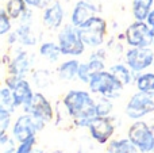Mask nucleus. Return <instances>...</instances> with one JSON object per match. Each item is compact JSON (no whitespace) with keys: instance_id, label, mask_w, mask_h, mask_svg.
Here are the masks:
<instances>
[{"instance_id":"1","label":"nucleus","mask_w":154,"mask_h":153,"mask_svg":"<svg viewBox=\"0 0 154 153\" xmlns=\"http://www.w3.org/2000/svg\"><path fill=\"white\" fill-rule=\"evenodd\" d=\"M62 105L77 127H88L96 117V102L88 91L70 89L62 99Z\"/></svg>"},{"instance_id":"2","label":"nucleus","mask_w":154,"mask_h":153,"mask_svg":"<svg viewBox=\"0 0 154 153\" xmlns=\"http://www.w3.org/2000/svg\"><path fill=\"white\" fill-rule=\"evenodd\" d=\"M88 87H89V91L92 94L108 98L111 100L119 98L120 92L123 89V84L109 70H106V69L95 73L91 77Z\"/></svg>"},{"instance_id":"3","label":"nucleus","mask_w":154,"mask_h":153,"mask_svg":"<svg viewBox=\"0 0 154 153\" xmlns=\"http://www.w3.org/2000/svg\"><path fill=\"white\" fill-rule=\"evenodd\" d=\"M57 43H58L60 49H61L62 56H69V57H80L84 54L85 43L82 42L81 37L79 33V27L73 26L72 23L64 24L60 29L58 34H57Z\"/></svg>"},{"instance_id":"4","label":"nucleus","mask_w":154,"mask_h":153,"mask_svg":"<svg viewBox=\"0 0 154 153\" xmlns=\"http://www.w3.org/2000/svg\"><path fill=\"white\" fill-rule=\"evenodd\" d=\"M79 33L87 48L97 49L104 43L107 34V22L101 16L96 15L87 23L79 27Z\"/></svg>"},{"instance_id":"5","label":"nucleus","mask_w":154,"mask_h":153,"mask_svg":"<svg viewBox=\"0 0 154 153\" xmlns=\"http://www.w3.org/2000/svg\"><path fill=\"white\" fill-rule=\"evenodd\" d=\"M125 38L130 48H150L154 41V30L146 20H135L126 29Z\"/></svg>"},{"instance_id":"6","label":"nucleus","mask_w":154,"mask_h":153,"mask_svg":"<svg viewBox=\"0 0 154 153\" xmlns=\"http://www.w3.org/2000/svg\"><path fill=\"white\" fill-rule=\"evenodd\" d=\"M45 122L37 119L29 113L22 114L20 117L16 118V121L12 125V137L18 142L29 140L31 137H35L38 132L43 129Z\"/></svg>"},{"instance_id":"7","label":"nucleus","mask_w":154,"mask_h":153,"mask_svg":"<svg viewBox=\"0 0 154 153\" xmlns=\"http://www.w3.org/2000/svg\"><path fill=\"white\" fill-rule=\"evenodd\" d=\"M154 111V91H138L130 98L126 106V115L131 119H141L142 117Z\"/></svg>"},{"instance_id":"8","label":"nucleus","mask_w":154,"mask_h":153,"mask_svg":"<svg viewBox=\"0 0 154 153\" xmlns=\"http://www.w3.org/2000/svg\"><path fill=\"white\" fill-rule=\"evenodd\" d=\"M128 140L135 145V148L142 153L153 152L154 149V133L147 123L137 121L128 129Z\"/></svg>"},{"instance_id":"9","label":"nucleus","mask_w":154,"mask_h":153,"mask_svg":"<svg viewBox=\"0 0 154 153\" xmlns=\"http://www.w3.org/2000/svg\"><path fill=\"white\" fill-rule=\"evenodd\" d=\"M125 58L126 65L134 73H139L153 65L154 52L150 48H130L126 52Z\"/></svg>"},{"instance_id":"10","label":"nucleus","mask_w":154,"mask_h":153,"mask_svg":"<svg viewBox=\"0 0 154 153\" xmlns=\"http://www.w3.org/2000/svg\"><path fill=\"white\" fill-rule=\"evenodd\" d=\"M23 110H24V113L31 114L34 118L41 119V121H43L45 123L53 121V118H54L53 106H51V103L48 100V98L43 94H41V92H35L31 102L27 106H24Z\"/></svg>"},{"instance_id":"11","label":"nucleus","mask_w":154,"mask_h":153,"mask_svg":"<svg viewBox=\"0 0 154 153\" xmlns=\"http://www.w3.org/2000/svg\"><path fill=\"white\" fill-rule=\"evenodd\" d=\"M91 136L99 144H106L109 141L115 132V126L109 117H95L88 126Z\"/></svg>"},{"instance_id":"12","label":"nucleus","mask_w":154,"mask_h":153,"mask_svg":"<svg viewBox=\"0 0 154 153\" xmlns=\"http://www.w3.org/2000/svg\"><path fill=\"white\" fill-rule=\"evenodd\" d=\"M101 50H97L96 53H92V56L89 57L87 62H80L79 73H77V79L81 83L88 84L95 73L104 70L106 65H104V57L103 54H100Z\"/></svg>"},{"instance_id":"13","label":"nucleus","mask_w":154,"mask_h":153,"mask_svg":"<svg viewBox=\"0 0 154 153\" xmlns=\"http://www.w3.org/2000/svg\"><path fill=\"white\" fill-rule=\"evenodd\" d=\"M65 19V10L64 5L58 0H53L51 4L43 10L42 14V22L48 29L50 30H58L62 27Z\"/></svg>"},{"instance_id":"14","label":"nucleus","mask_w":154,"mask_h":153,"mask_svg":"<svg viewBox=\"0 0 154 153\" xmlns=\"http://www.w3.org/2000/svg\"><path fill=\"white\" fill-rule=\"evenodd\" d=\"M97 7L88 0H79L70 14V23L76 27L82 26L91 18L97 15Z\"/></svg>"},{"instance_id":"15","label":"nucleus","mask_w":154,"mask_h":153,"mask_svg":"<svg viewBox=\"0 0 154 153\" xmlns=\"http://www.w3.org/2000/svg\"><path fill=\"white\" fill-rule=\"evenodd\" d=\"M31 64L32 61L29 53L24 50H20L11 60L10 65H8V72H10V75H15L18 77L24 79L29 75L30 69H31Z\"/></svg>"},{"instance_id":"16","label":"nucleus","mask_w":154,"mask_h":153,"mask_svg":"<svg viewBox=\"0 0 154 153\" xmlns=\"http://www.w3.org/2000/svg\"><path fill=\"white\" fill-rule=\"evenodd\" d=\"M14 95V102H15V107H24L31 102L32 96H34L35 92L32 91L30 83L24 79H19L18 83L14 86V88L11 89Z\"/></svg>"},{"instance_id":"17","label":"nucleus","mask_w":154,"mask_h":153,"mask_svg":"<svg viewBox=\"0 0 154 153\" xmlns=\"http://www.w3.org/2000/svg\"><path fill=\"white\" fill-rule=\"evenodd\" d=\"M79 68H80V61L76 57L66 60V61L61 62L57 69L58 77L64 81H72L77 79V73H79Z\"/></svg>"},{"instance_id":"18","label":"nucleus","mask_w":154,"mask_h":153,"mask_svg":"<svg viewBox=\"0 0 154 153\" xmlns=\"http://www.w3.org/2000/svg\"><path fill=\"white\" fill-rule=\"evenodd\" d=\"M39 56L46 58L49 62H57L60 57L62 56V53L58 43L53 42V41H48L39 46Z\"/></svg>"},{"instance_id":"19","label":"nucleus","mask_w":154,"mask_h":153,"mask_svg":"<svg viewBox=\"0 0 154 153\" xmlns=\"http://www.w3.org/2000/svg\"><path fill=\"white\" fill-rule=\"evenodd\" d=\"M154 0H133V15L135 20H146L153 10Z\"/></svg>"},{"instance_id":"20","label":"nucleus","mask_w":154,"mask_h":153,"mask_svg":"<svg viewBox=\"0 0 154 153\" xmlns=\"http://www.w3.org/2000/svg\"><path fill=\"white\" fill-rule=\"evenodd\" d=\"M138 149L133 142L127 138L112 140L108 144V153H137Z\"/></svg>"},{"instance_id":"21","label":"nucleus","mask_w":154,"mask_h":153,"mask_svg":"<svg viewBox=\"0 0 154 153\" xmlns=\"http://www.w3.org/2000/svg\"><path fill=\"white\" fill-rule=\"evenodd\" d=\"M109 72L125 86H128V84L133 81V70L125 64H115L109 68Z\"/></svg>"},{"instance_id":"22","label":"nucleus","mask_w":154,"mask_h":153,"mask_svg":"<svg viewBox=\"0 0 154 153\" xmlns=\"http://www.w3.org/2000/svg\"><path fill=\"white\" fill-rule=\"evenodd\" d=\"M4 8L11 16V19L16 20V19H20V16L26 12L29 5L26 4V0H7Z\"/></svg>"},{"instance_id":"23","label":"nucleus","mask_w":154,"mask_h":153,"mask_svg":"<svg viewBox=\"0 0 154 153\" xmlns=\"http://www.w3.org/2000/svg\"><path fill=\"white\" fill-rule=\"evenodd\" d=\"M16 35H18V42L24 46H34L37 43V38L32 34L30 23H20V26L16 29Z\"/></svg>"},{"instance_id":"24","label":"nucleus","mask_w":154,"mask_h":153,"mask_svg":"<svg viewBox=\"0 0 154 153\" xmlns=\"http://www.w3.org/2000/svg\"><path fill=\"white\" fill-rule=\"evenodd\" d=\"M135 86L138 91H154V73H141L135 80Z\"/></svg>"},{"instance_id":"25","label":"nucleus","mask_w":154,"mask_h":153,"mask_svg":"<svg viewBox=\"0 0 154 153\" xmlns=\"http://www.w3.org/2000/svg\"><path fill=\"white\" fill-rule=\"evenodd\" d=\"M0 107H4L7 110H10L12 113L15 110V102H14V95L11 88H8L7 86L0 87Z\"/></svg>"},{"instance_id":"26","label":"nucleus","mask_w":154,"mask_h":153,"mask_svg":"<svg viewBox=\"0 0 154 153\" xmlns=\"http://www.w3.org/2000/svg\"><path fill=\"white\" fill-rule=\"evenodd\" d=\"M11 30H12V19L5 8L0 7V37L10 34Z\"/></svg>"},{"instance_id":"27","label":"nucleus","mask_w":154,"mask_h":153,"mask_svg":"<svg viewBox=\"0 0 154 153\" xmlns=\"http://www.w3.org/2000/svg\"><path fill=\"white\" fill-rule=\"evenodd\" d=\"M112 111L111 99L101 96L96 102V117H108Z\"/></svg>"},{"instance_id":"28","label":"nucleus","mask_w":154,"mask_h":153,"mask_svg":"<svg viewBox=\"0 0 154 153\" xmlns=\"http://www.w3.org/2000/svg\"><path fill=\"white\" fill-rule=\"evenodd\" d=\"M11 111L4 107H0V137L5 134L8 127L11 126Z\"/></svg>"},{"instance_id":"29","label":"nucleus","mask_w":154,"mask_h":153,"mask_svg":"<svg viewBox=\"0 0 154 153\" xmlns=\"http://www.w3.org/2000/svg\"><path fill=\"white\" fill-rule=\"evenodd\" d=\"M35 142H37V138L35 137L29 138V140L23 141V142H19V145L15 148L14 153H32Z\"/></svg>"},{"instance_id":"30","label":"nucleus","mask_w":154,"mask_h":153,"mask_svg":"<svg viewBox=\"0 0 154 153\" xmlns=\"http://www.w3.org/2000/svg\"><path fill=\"white\" fill-rule=\"evenodd\" d=\"M53 0H26V4L30 8H35V10H45L49 4H51Z\"/></svg>"},{"instance_id":"31","label":"nucleus","mask_w":154,"mask_h":153,"mask_svg":"<svg viewBox=\"0 0 154 153\" xmlns=\"http://www.w3.org/2000/svg\"><path fill=\"white\" fill-rule=\"evenodd\" d=\"M18 42V35H16V31H11L8 34V43L10 45H14V43Z\"/></svg>"},{"instance_id":"32","label":"nucleus","mask_w":154,"mask_h":153,"mask_svg":"<svg viewBox=\"0 0 154 153\" xmlns=\"http://www.w3.org/2000/svg\"><path fill=\"white\" fill-rule=\"evenodd\" d=\"M146 22H147V24H149L150 27L154 30V8L152 11H150V14L147 15V19H146Z\"/></svg>"},{"instance_id":"33","label":"nucleus","mask_w":154,"mask_h":153,"mask_svg":"<svg viewBox=\"0 0 154 153\" xmlns=\"http://www.w3.org/2000/svg\"><path fill=\"white\" fill-rule=\"evenodd\" d=\"M153 46H154V41H153Z\"/></svg>"},{"instance_id":"34","label":"nucleus","mask_w":154,"mask_h":153,"mask_svg":"<svg viewBox=\"0 0 154 153\" xmlns=\"http://www.w3.org/2000/svg\"><path fill=\"white\" fill-rule=\"evenodd\" d=\"M137 153H138V152H137ZM139 153H142V152H139Z\"/></svg>"},{"instance_id":"35","label":"nucleus","mask_w":154,"mask_h":153,"mask_svg":"<svg viewBox=\"0 0 154 153\" xmlns=\"http://www.w3.org/2000/svg\"><path fill=\"white\" fill-rule=\"evenodd\" d=\"M153 152H154V149H153Z\"/></svg>"}]
</instances>
